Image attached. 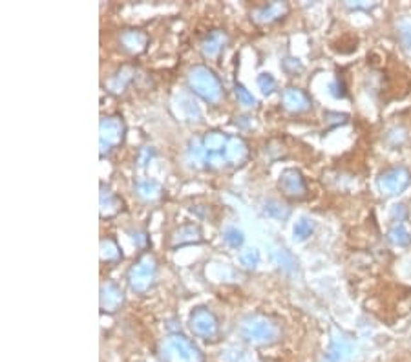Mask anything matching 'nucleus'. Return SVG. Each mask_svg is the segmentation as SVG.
I'll use <instances>...</instances> for the list:
<instances>
[{
	"label": "nucleus",
	"mask_w": 411,
	"mask_h": 362,
	"mask_svg": "<svg viewBox=\"0 0 411 362\" xmlns=\"http://www.w3.org/2000/svg\"><path fill=\"white\" fill-rule=\"evenodd\" d=\"M313 231H315V225H313L311 220L302 218L300 222H296V225H295V238H298V240H305V238H309V236L313 234Z\"/></svg>",
	"instance_id": "nucleus-17"
},
{
	"label": "nucleus",
	"mask_w": 411,
	"mask_h": 362,
	"mask_svg": "<svg viewBox=\"0 0 411 362\" xmlns=\"http://www.w3.org/2000/svg\"><path fill=\"white\" fill-rule=\"evenodd\" d=\"M351 357V342L346 336H334L333 344L329 348L327 355H325V362H346Z\"/></svg>",
	"instance_id": "nucleus-10"
},
{
	"label": "nucleus",
	"mask_w": 411,
	"mask_h": 362,
	"mask_svg": "<svg viewBox=\"0 0 411 362\" xmlns=\"http://www.w3.org/2000/svg\"><path fill=\"white\" fill-rule=\"evenodd\" d=\"M280 188L286 196L296 198V200L305 196V192H308V185L303 181L302 174L295 169H289L280 176Z\"/></svg>",
	"instance_id": "nucleus-8"
},
{
	"label": "nucleus",
	"mask_w": 411,
	"mask_h": 362,
	"mask_svg": "<svg viewBox=\"0 0 411 362\" xmlns=\"http://www.w3.org/2000/svg\"><path fill=\"white\" fill-rule=\"evenodd\" d=\"M236 97H238L240 103H242V105H245V106H254L256 105V99L252 97V94L247 92V90L242 86V84H236Z\"/></svg>",
	"instance_id": "nucleus-20"
},
{
	"label": "nucleus",
	"mask_w": 411,
	"mask_h": 362,
	"mask_svg": "<svg viewBox=\"0 0 411 362\" xmlns=\"http://www.w3.org/2000/svg\"><path fill=\"white\" fill-rule=\"evenodd\" d=\"M258 86L261 88V92H264L265 96H269V94L274 90V86H276V81H274V77L271 74H261L260 77H258Z\"/></svg>",
	"instance_id": "nucleus-18"
},
{
	"label": "nucleus",
	"mask_w": 411,
	"mask_h": 362,
	"mask_svg": "<svg viewBox=\"0 0 411 362\" xmlns=\"http://www.w3.org/2000/svg\"><path fill=\"white\" fill-rule=\"evenodd\" d=\"M154 278H156V262L150 254L143 256L135 264L134 267L128 273V280H130L132 289L139 293H145L147 289H150V285L154 284Z\"/></svg>",
	"instance_id": "nucleus-4"
},
{
	"label": "nucleus",
	"mask_w": 411,
	"mask_h": 362,
	"mask_svg": "<svg viewBox=\"0 0 411 362\" xmlns=\"http://www.w3.org/2000/svg\"><path fill=\"white\" fill-rule=\"evenodd\" d=\"M223 44H225V35H221L220 31H214V33H210V37H208V39L205 40V44H203L205 55H208V57H214V55H218V53L221 52V48H223Z\"/></svg>",
	"instance_id": "nucleus-13"
},
{
	"label": "nucleus",
	"mask_w": 411,
	"mask_h": 362,
	"mask_svg": "<svg viewBox=\"0 0 411 362\" xmlns=\"http://www.w3.org/2000/svg\"><path fill=\"white\" fill-rule=\"evenodd\" d=\"M283 106L291 112H305L311 108V99L298 88H287L283 92Z\"/></svg>",
	"instance_id": "nucleus-9"
},
{
	"label": "nucleus",
	"mask_w": 411,
	"mask_h": 362,
	"mask_svg": "<svg viewBox=\"0 0 411 362\" xmlns=\"http://www.w3.org/2000/svg\"><path fill=\"white\" fill-rule=\"evenodd\" d=\"M104 311H116L123 304V293L116 284H106L103 288V297H101Z\"/></svg>",
	"instance_id": "nucleus-11"
},
{
	"label": "nucleus",
	"mask_w": 411,
	"mask_h": 362,
	"mask_svg": "<svg viewBox=\"0 0 411 362\" xmlns=\"http://www.w3.org/2000/svg\"><path fill=\"white\" fill-rule=\"evenodd\" d=\"M225 242L230 245V247L238 249L240 245L243 244L242 231H238V229H234V227L227 229V231H225Z\"/></svg>",
	"instance_id": "nucleus-19"
},
{
	"label": "nucleus",
	"mask_w": 411,
	"mask_h": 362,
	"mask_svg": "<svg viewBox=\"0 0 411 362\" xmlns=\"http://www.w3.org/2000/svg\"><path fill=\"white\" fill-rule=\"evenodd\" d=\"M161 357L164 362H203V355L185 336H170L163 342Z\"/></svg>",
	"instance_id": "nucleus-1"
},
{
	"label": "nucleus",
	"mask_w": 411,
	"mask_h": 362,
	"mask_svg": "<svg viewBox=\"0 0 411 362\" xmlns=\"http://www.w3.org/2000/svg\"><path fill=\"white\" fill-rule=\"evenodd\" d=\"M242 333L247 341L256 342V344H267L273 342L278 335V327L269 322L267 319L254 317V319L247 320L242 327Z\"/></svg>",
	"instance_id": "nucleus-3"
},
{
	"label": "nucleus",
	"mask_w": 411,
	"mask_h": 362,
	"mask_svg": "<svg viewBox=\"0 0 411 362\" xmlns=\"http://www.w3.org/2000/svg\"><path fill=\"white\" fill-rule=\"evenodd\" d=\"M265 210H267L271 216H276V218H286L287 216L286 213H280V203H278V201H269L267 207H265Z\"/></svg>",
	"instance_id": "nucleus-22"
},
{
	"label": "nucleus",
	"mask_w": 411,
	"mask_h": 362,
	"mask_svg": "<svg viewBox=\"0 0 411 362\" xmlns=\"http://www.w3.org/2000/svg\"><path fill=\"white\" fill-rule=\"evenodd\" d=\"M258 260H260V254H258L256 249H249V251H245V253L242 254V262L245 264L247 267H254L256 264H258Z\"/></svg>",
	"instance_id": "nucleus-21"
},
{
	"label": "nucleus",
	"mask_w": 411,
	"mask_h": 362,
	"mask_svg": "<svg viewBox=\"0 0 411 362\" xmlns=\"http://www.w3.org/2000/svg\"><path fill=\"white\" fill-rule=\"evenodd\" d=\"M227 145H229V140L223 134H218V132H213V134H208L205 137V149L208 152H220V150L227 149Z\"/></svg>",
	"instance_id": "nucleus-15"
},
{
	"label": "nucleus",
	"mask_w": 411,
	"mask_h": 362,
	"mask_svg": "<svg viewBox=\"0 0 411 362\" xmlns=\"http://www.w3.org/2000/svg\"><path fill=\"white\" fill-rule=\"evenodd\" d=\"M188 81H191V86L194 88V92L203 97L205 101H208V103H218L221 99V94L223 92H221L220 81L205 66H196L194 70L191 72Z\"/></svg>",
	"instance_id": "nucleus-2"
},
{
	"label": "nucleus",
	"mask_w": 411,
	"mask_h": 362,
	"mask_svg": "<svg viewBox=\"0 0 411 362\" xmlns=\"http://www.w3.org/2000/svg\"><path fill=\"white\" fill-rule=\"evenodd\" d=\"M123 135H125V125H123L121 119H104L101 123V147H103V152L121 143Z\"/></svg>",
	"instance_id": "nucleus-7"
},
{
	"label": "nucleus",
	"mask_w": 411,
	"mask_h": 362,
	"mask_svg": "<svg viewBox=\"0 0 411 362\" xmlns=\"http://www.w3.org/2000/svg\"><path fill=\"white\" fill-rule=\"evenodd\" d=\"M191 326L196 335L207 339V341H213L214 336L220 333V324H218L216 315L213 311L205 310V307H198L196 311H192Z\"/></svg>",
	"instance_id": "nucleus-5"
},
{
	"label": "nucleus",
	"mask_w": 411,
	"mask_h": 362,
	"mask_svg": "<svg viewBox=\"0 0 411 362\" xmlns=\"http://www.w3.org/2000/svg\"><path fill=\"white\" fill-rule=\"evenodd\" d=\"M397 33H398V40L402 44V50L411 55V18L404 17L398 21L397 24Z\"/></svg>",
	"instance_id": "nucleus-12"
},
{
	"label": "nucleus",
	"mask_w": 411,
	"mask_h": 362,
	"mask_svg": "<svg viewBox=\"0 0 411 362\" xmlns=\"http://www.w3.org/2000/svg\"><path fill=\"white\" fill-rule=\"evenodd\" d=\"M247 149L245 143L242 140H229V145H227L225 149V157L227 162H242L243 157H245Z\"/></svg>",
	"instance_id": "nucleus-14"
},
{
	"label": "nucleus",
	"mask_w": 411,
	"mask_h": 362,
	"mask_svg": "<svg viewBox=\"0 0 411 362\" xmlns=\"http://www.w3.org/2000/svg\"><path fill=\"white\" fill-rule=\"evenodd\" d=\"M410 172L404 166H395V169L382 172L381 178H378V187L385 196H395L410 185Z\"/></svg>",
	"instance_id": "nucleus-6"
},
{
	"label": "nucleus",
	"mask_w": 411,
	"mask_h": 362,
	"mask_svg": "<svg viewBox=\"0 0 411 362\" xmlns=\"http://www.w3.org/2000/svg\"><path fill=\"white\" fill-rule=\"evenodd\" d=\"M390 240L398 247H406V245L411 244V234L404 225H397L390 231Z\"/></svg>",
	"instance_id": "nucleus-16"
}]
</instances>
